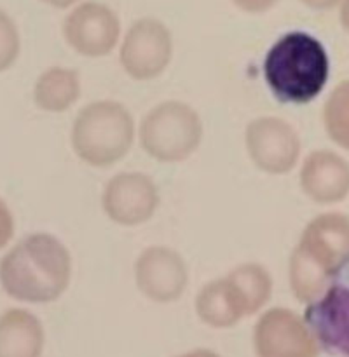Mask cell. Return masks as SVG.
Returning <instances> with one entry per match:
<instances>
[{
    "mask_svg": "<svg viewBox=\"0 0 349 357\" xmlns=\"http://www.w3.org/2000/svg\"><path fill=\"white\" fill-rule=\"evenodd\" d=\"M70 281L72 255L52 234H28L0 260V286L16 302H56Z\"/></svg>",
    "mask_w": 349,
    "mask_h": 357,
    "instance_id": "obj_1",
    "label": "cell"
},
{
    "mask_svg": "<svg viewBox=\"0 0 349 357\" xmlns=\"http://www.w3.org/2000/svg\"><path fill=\"white\" fill-rule=\"evenodd\" d=\"M348 258L349 216L323 213L311 220L290 255L288 279L293 296L309 305Z\"/></svg>",
    "mask_w": 349,
    "mask_h": 357,
    "instance_id": "obj_2",
    "label": "cell"
},
{
    "mask_svg": "<svg viewBox=\"0 0 349 357\" xmlns=\"http://www.w3.org/2000/svg\"><path fill=\"white\" fill-rule=\"evenodd\" d=\"M330 77L325 45L306 31L279 37L264 59V79L281 103L306 105L320 96Z\"/></svg>",
    "mask_w": 349,
    "mask_h": 357,
    "instance_id": "obj_3",
    "label": "cell"
},
{
    "mask_svg": "<svg viewBox=\"0 0 349 357\" xmlns=\"http://www.w3.org/2000/svg\"><path fill=\"white\" fill-rule=\"evenodd\" d=\"M136 126L128 107L114 100H98L86 105L73 119L70 143L87 166L110 167L133 149Z\"/></svg>",
    "mask_w": 349,
    "mask_h": 357,
    "instance_id": "obj_4",
    "label": "cell"
},
{
    "mask_svg": "<svg viewBox=\"0 0 349 357\" xmlns=\"http://www.w3.org/2000/svg\"><path fill=\"white\" fill-rule=\"evenodd\" d=\"M205 136L201 115L177 100L156 105L143 115L138 139L143 152L164 164L184 162L195 153Z\"/></svg>",
    "mask_w": 349,
    "mask_h": 357,
    "instance_id": "obj_5",
    "label": "cell"
},
{
    "mask_svg": "<svg viewBox=\"0 0 349 357\" xmlns=\"http://www.w3.org/2000/svg\"><path fill=\"white\" fill-rule=\"evenodd\" d=\"M304 321L320 349L349 357V258L332 274L325 291L306 307Z\"/></svg>",
    "mask_w": 349,
    "mask_h": 357,
    "instance_id": "obj_6",
    "label": "cell"
},
{
    "mask_svg": "<svg viewBox=\"0 0 349 357\" xmlns=\"http://www.w3.org/2000/svg\"><path fill=\"white\" fill-rule=\"evenodd\" d=\"M173 58V37L163 21L142 17L126 31L121 44V66L128 77L149 82L166 72Z\"/></svg>",
    "mask_w": 349,
    "mask_h": 357,
    "instance_id": "obj_7",
    "label": "cell"
},
{
    "mask_svg": "<svg viewBox=\"0 0 349 357\" xmlns=\"http://www.w3.org/2000/svg\"><path fill=\"white\" fill-rule=\"evenodd\" d=\"M244 146L248 157L260 171L267 174H286L300 159L299 132L290 122L279 117H258L246 126Z\"/></svg>",
    "mask_w": 349,
    "mask_h": 357,
    "instance_id": "obj_8",
    "label": "cell"
},
{
    "mask_svg": "<svg viewBox=\"0 0 349 357\" xmlns=\"http://www.w3.org/2000/svg\"><path fill=\"white\" fill-rule=\"evenodd\" d=\"M161 195L156 181L145 173L124 171L107 181L101 192V209L112 223L140 227L159 208Z\"/></svg>",
    "mask_w": 349,
    "mask_h": 357,
    "instance_id": "obj_9",
    "label": "cell"
},
{
    "mask_svg": "<svg viewBox=\"0 0 349 357\" xmlns=\"http://www.w3.org/2000/svg\"><path fill=\"white\" fill-rule=\"evenodd\" d=\"M253 351L257 357H318L320 345L299 314L272 307L255 323Z\"/></svg>",
    "mask_w": 349,
    "mask_h": 357,
    "instance_id": "obj_10",
    "label": "cell"
},
{
    "mask_svg": "<svg viewBox=\"0 0 349 357\" xmlns=\"http://www.w3.org/2000/svg\"><path fill=\"white\" fill-rule=\"evenodd\" d=\"M135 282L145 298L156 303H173L188 286V268L184 257L170 246H149L135 261Z\"/></svg>",
    "mask_w": 349,
    "mask_h": 357,
    "instance_id": "obj_11",
    "label": "cell"
},
{
    "mask_svg": "<svg viewBox=\"0 0 349 357\" xmlns=\"http://www.w3.org/2000/svg\"><path fill=\"white\" fill-rule=\"evenodd\" d=\"M63 37L77 54L84 58H103L117 45L121 21L105 3L84 2L65 17Z\"/></svg>",
    "mask_w": 349,
    "mask_h": 357,
    "instance_id": "obj_12",
    "label": "cell"
},
{
    "mask_svg": "<svg viewBox=\"0 0 349 357\" xmlns=\"http://www.w3.org/2000/svg\"><path fill=\"white\" fill-rule=\"evenodd\" d=\"M300 188L318 204H335L349 195V162L332 150H314L300 166Z\"/></svg>",
    "mask_w": 349,
    "mask_h": 357,
    "instance_id": "obj_13",
    "label": "cell"
},
{
    "mask_svg": "<svg viewBox=\"0 0 349 357\" xmlns=\"http://www.w3.org/2000/svg\"><path fill=\"white\" fill-rule=\"evenodd\" d=\"M45 331L40 319L27 309L0 314V357H40Z\"/></svg>",
    "mask_w": 349,
    "mask_h": 357,
    "instance_id": "obj_14",
    "label": "cell"
},
{
    "mask_svg": "<svg viewBox=\"0 0 349 357\" xmlns=\"http://www.w3.org/2000/svg\"><path fill=\"white\" fill-rule=\"evenodd\" d=\"M194 307L199 319L215 330L232 328L246 317V310L227 278L206 282L195 295Z\"/></svg>",
    "mask_w": 349,
    "mask_h": 357,
    "instance_id": "obj_15",
    "label": "cell"
},
{
    "mask_svg": "<svg viewBox=\"0 0 349 357\" xmlns=\"http://www.w3.org/2000/svg\"><path fill=\"white\" fill-rule=\"evenodd\" d=\"M80 98V75L66 66H51L37 77L34 86V101L42 112L63 114Z\"/></svg>",
    "mask_w": 349,
    "mask_h": 357,
    "instance_id": "obj_16",
    "label": "cell"
},
{
    "mask_svg": "<svg viewBox=\"0 0 349 357\" xmlns=\"http://www.w3.org/2000/svg\"><path fill=\"white\" fill-rule=\"evenodd\" d=\"M225 278L229 279L234 291L239 296L241 303L246 310V317L264 309L271 300L274 282L264 265L255 264V261L239 264Z\"/></svg>",
    "mask_w": 349,
    "mask_h": 357,
    "instance_id": "obj_17",
    "label": "cell"
},
{
    "mask_svg": "<svg viewBox=\"0 0 349 357\" xmlns=\"http://www.w3.org/2000/svg\"><path fill=\"white\" fill-rule=\"evenodd\" d=\"M323 126L332 142L349 150V80L339 84L325 101Z\"/></svg>",
    "mask_w": 349,
    "mask_h": 357,
    "instance_id": "obj_18",
    "label": "cell"
},
{
    "mask_svg": "<svg viewBox=\"0 0 349 357\" xmlns=\"http://www.w3.org/2000/svg\"><path fill=\"white\" fill-rule=\"evenodd\" d=\"M21 51V37L13 17L0 9V73L16 63Z\"/></svg>",
    "mask_w": 349,
    "mask_h": 357,
    "instance_id": "obj_19",
    "label": "cell"
},
{
    "mask_svg": "<svg viewBox=\"0 0 349 357\" xmlns=\"http://www.w3.org/2000/svg\"><path fill=\"white\" fill-rule=\"evenodd\" d=\"M14 236V216L7 202L0 197V251L10 243Z\"/></svg>",
    "mask_w": 349,
    "mask_h": 357,
    "instance_id": "obj_20",
    "label": "cell"
},
{
    "mask_svg": "<svg viewBox=\"0 0 349 357\" xmlns=\"http://www.w3.org/2000/svg\"><path fill=\"white\" fill-rule=\"evenodd\" d=\"M232 2L246 13H264L271 9L278 0H232Z\"/></svg>",
    "mask_w": 349,
    "mask_h": 357,
    "instance_id": "obj_21",
    "label": "cell"
},
{
    "mask_svg": "<svg viewBox=\"0 0 349 357\" xmlns=\"http://www.w3.org/2000/svg\"><path fill=\"white\" fill-rule=\"evenodd\" d=\"M307 7L311 9H318V10H323V9H330L334 7L339 0H302Z\"/></svg>",
    "mask_w": 349,
    "mask_h": 357,
    "instance_id": "obj_22",
    "label": "cell"
},
{
    "mask_svg": "<svg viewBox=\"0 0 349 357\" xmlns=\"http://www.w3.org/2000/svg\"><path fill=\"white\" fill-rule=\"evenodd\" d=\"M177 357H220L216 352L209 351V349H194L191 352H185V354H180Z\"/></svg>",
    "mask_w": 349,
    "mask_h": 357,
    "instance_id": "obj_23",
    "label": "cell"
},
{
    "mask_svg": "<svg viewBox=\"0 0 349 357\" xmlns=\"http://www.w3.org/2000/svg\"><path fill=\"white\" fill-rule=\"evenodd\" d=\"M341 24L349 31V0H342L341 3Z\"/></svg>",
    "mask_w": 349,
    "mask_h": 357,
    "instance_id": "obj_24",
    "label": "cell"
},
{
    "mask_svg": "<svg viewBox=\"0 0 349 357\" xmlns=\"http://www.w3.org/2000/svg\"><path fill=\"white\" fill-rule=\"evenodd\" d=\"M44 2L49 3V6H52V7H59V9H63V7L72 6V3L77 2V0H44Z\"/></svg>",
    "mask_w": 349,
    "mask_h": 357,
    "instance_id": "obj_25",
    "label": "cell"
}]
</instances>
